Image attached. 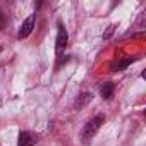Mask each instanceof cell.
I'll return each instance as SVG.
<instances>
[{"label": "cell", "instance_id": "cell-1", "mask_svg": "<svg viewBox=\"0 0 146 146\" xmlns=\"http://www.w3.org/2000/svg\"><path fill=\"white\" fill-rule=\"evenodd\" d=\"M103 122H105V117H103V115L93 117V119L83 127V131H81V143H83V144H90L91 139L95 137V134L100 131V127H102Z\"/></svg>", "mask_w": 146, "mask_h": 146}, {"label": "cell", "instance_id": "cell-2", "mask_svg": "<svg viewBox=\"0 0 146 146\" xmlns=\"http://www.w3.org/2000/svg\"><path fill=\"white\" fill-rule=\"evenodd\" d=\"M67 41H69V35H67V29H65V26L58 24L57 40H55V52H57V55H58V57H60V55H62V52L65 50V46H67Z\"/></svg>", "mask_w": 146, "mask_h": 146}, {"label": "cell", "instance_id": "cell-3", "mask_svg": "<svg viewBox=\"0 0 146 146\" xmlns=\"http://www.w3.org/2000/svg\"><path fill=\"white\" fill-rule=\"evenodd\" d=\"M33 28H35V14H31L23 24H21V28H19V33H17V38L19 40H23V38H28L29 35H31V31H33Z\"/></svg>", "mask_w": 146, "mask_h": 146}, {"label": "cell", "instance_id": "cell-4", "mask_svg": "<svg viewBox=\"0 0 146 146\" xmlns=\"http://www.w3.org/2000/svg\"><path fill=\"white\" fill-rule=\"evenodd\" d=\"M36 137L31 132H21L19 134V146H35Z\"/></svg>", "mask_w": 146, "mask_h": 146}, {"label": "cell", "instance_id": "cell-5", "mask_svg": "<svg viewBox=\"0 0 146 146\" xmlns=\"http://www.w3.org/2000/svg\"><path fill=\"white\" fill-rule=\"evenodd\" d=\"M113 90H115L113 83L107 81V83H103V84H102V88H100V95H102L105 100H110V98H112V95H113Z\"/></svg>", "mask_w": 146, "mask_h": 146}, {"label": "cell", "instance_id": "cell-6", "mask_svg": "<svg viewBox=\"0 0 146 146\" xmlns=\"http://www.w3.org/2000/svg\"><path fill=\"white\" fill-rule=\"evenodd\" d=\"M91 98H93V95H90V93H83V95H79L78 96V100H76V110H81V108H84L90 102H91Z\"/></svg>", "mask_w": 146, "mask_h": 146}, {"label": "cell", "instance_id": "cell-7", "mask_svg": "<svg viewBox=\"0 0 146 146\" xmlns=\"http://www.w3.org/2000/svg\"><path fill=\"white\" fill-rule=\"evenodd\" d=\"M132 62H134V58H122V60H117V62L112 64V70H113V72H117V70H124V69L129 67Z\"/></svg>", "mask_w": 146, "mask_h": 146}, {"label": "cell", "instance_id": "cell-8", "mask_svg": "<svg viewBox=\"0 0 146 146\" xmlns=\"http://www.w3.org/2000/svg\"><path fill=\"white\" fill-rule=\"evenodd\" d=\"M113 31H115V24H110V26L107 28V31L103 33V40H110L112 35H113Z\"/></svg>", "mask_w": 146, "mask_h": 146}, {"label": "cell", "instance_id": "cell-9", "mask_svg": "<svg viewBox=\"0 0 146 146\" xmlns=\"http://www.w3.org/2000/svg\"><path fill=\"white\" fill-rule=\"evenodd\" d=\"M0 52H2V46H0Z\"/></svg>", "mask_w": 146, "mask_h": 146}]
</instances>
